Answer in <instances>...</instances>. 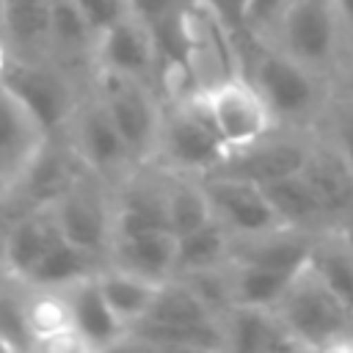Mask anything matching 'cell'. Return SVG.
Segmentation results:
<instances>
[{"mask_svg":"<svg viewBox=\"0 0 353 353\" xmlns=\"http://www.w3.org/2000/svg\"><path fill=\"white\" fill-rule=\"evenodd\" d=\"M298 347H336L353 331L350 309L306 265L273 306Z\"/></svg>","mask_w":353,"mask_h":353,"instance_id":"cell-1","label":"cell"},{"mask_svg":"<svg viewBox=\"0 0 353 353\" xmlns=\"http://www.w3.org/2000/svg\"><path fill=\"white\" fill-rule=\"evenodd\" d=\"M157 146L163 149V160L176 174L188 176L210 174L229 154L201 91L185 97L168 116L160 119Z\"/></svg>","mask_w":353,"mask_h":353,"instance_id":"cell-2","label":"cell"},{"mask_svg":"<svg viewBox=\"0 0 353 353\" xmlns=\"http://www.w3.org/2000/svg\"><path fill=\"white\" fill-rule=\"evenodd\" d=\"M201 97L229 152L268 138L279 121L259 88L240 74L201 88Z\"/></svg>","mask_w":353,"mask_h":353,"instance_id":"cell-3","label":"cell"},{"mask_svg":"<svg viewBox=\"0 0 353 353\" xmlns=\"http://www.w3.org/2000/svg\"><path fill=\"white\" fill-rule=\"evenodd\" d=\"M273 33L279 36V50L320 72L331 63L336 52L342 22L334 0H290Z\"/></svg>","mask_w":353,"mask_h":353,"instance_id":"cell-4","label":"cell"},{"mask_svg":"<svg viewBox=\"0 0 353 353\" xmlns=\"http://www.w3.org/2000/svg\"><path fill=\"white\" fill-rule=\"evenodd\" d=\"M314 74V69L303 66L284 50L265 47L256 52L248 80L268 99L276 119H306L314 113L320 99Z\"/></svg>","mask_w":353,"mask_h":353,"instance_id":"cell-5","label":"cell"},{"mask_svg":"<svg viewBox=\"0 0 353 353\" xmlns=\"http://www.w3.org/2000/svg\"><path fill=\"white\" fill-rule=\"evenodd\" d=\"M99 80H102L99 102L105 105L113 124L119 127L130 154L143 157L146 152H152L157 146L160 119H163L157 113L143 80L113 74V72H102Z\"/></svg>","mask_w":353,"mask_h":353,"instance_id":"cell-6","label":"cell"},{"mask_svg":"<svg viewBox=\"0 0 353 353\" xmlns=\"http://www.w3.org/2000/svg\"><path fill=\"white\" fill-rule=\"evenodd\" d=\"M201 182L210 196L212 215L232 232V237H251L284 226L259 185L218 174H207Z\"/></svg>","mask_w":353,"mask_h":353,"instance_id":"cell-7","label":"cell"},{"mask_svg":"<svg viewBox=\"0 0 353 353\" xmlns=\"http://www.w3.org/2000/svg\"><path fill=\"white\" fill-rule=\"evenodd\" d=\"M0 83L30 110L50 135L72 116V94L63 77L30 61H11L0 72Z\"/></svg>","mask_w":353,"mask_h":353,"instance_id":"cell-8","label":"cell"},{"mask_svg":"<svg viewBox=\"0 0 353 353\" xmlns=\"http://www.w3.org/2000/svg\"><path fill=\"white\" fill-rule=\"evenodd\" d=\"M50 212L61 234L91 256H99L113 240V212L102 193L85 179L74 182L55 204H50Z\"/></svg>","mask_w":353,"mask_h":353,"instance_id":"cell-9","label":"cell"},{"mask_svg":"<svg viewBox=\"0 0 353 353\" xmlns=\"http://www.w3.org/2000/svg\"><path fill=\"white\" fill-rule=\"evenodd\" d=\"M309 149L312 146H306L301 141L270 138L268 135V138H262V141H256L251 146L229 152L210 174L234 176V179H245V182H254V185L265 188V185H270V182H276L281 176L303 171Z\"/></svg>","mask_w":353,"mask_h":353,"instance_id":"cell-10","label":"cell"},{"mask_svg":"<svg viewBox=\"0 0 353 353\" xmlns=\"http://www.w3.org/2000/svg\"><path fill=\"white\" fill-rule=\"evenodd\" d=\"M63 301L69 309L72 328L83 347H113L121 345L127 336V323L113 312L108 303L97 273L77 279L74 284L63 287Z\"/></svg>","mask_w":353,"mask_h":353,"instance_id":"cell-11","label":"cell"},{"mask_svg":"<svg viewBox=\"0 0 353 353\" xmlns=\"http://www.w3.org/2000/svg\"><path fill=\"white\" fill-rule=\"evenodd\" d=\"M44 141V127L0 83V188L14 185L22 176Z\"/></svg>","mask_w":353,"mask_h":353,"instance_id":"cell-12","label":"cell"},{"mask_svg":"<svg viewBox=\"0 0 353 353\" xmlns=\"http://www.w3.org/2000/svg\"><path fill=\"white\" fill-rule=\"evenodd\" d=\"M97 55L102 72L146 80L154 69V44L149 25L127 14L97 36Z\"/></svg>","mask_w":353,"mask_h":353,"instance_id":"cell-13","label":"cell"},{"mask_svg":"<svg viewBox=\"0 0 353 353\" xmlns=\"http://www.w3.org/2000/svg\"><path fill=\"white\" fill-rule=\"evenodd\" d=\"M303 176L309 179L325 223L342 226L353 218V171L334 143L309 149Z\"/></svg>","mask_w":353,"mask_h":353,"instance_id":"cell-14","label":"cell"},{"mask_svg":"<svg viewBox=\"0 0 353 353\" xmlns=\"http://www.w3.org/2000/svg\"><path fill=\"white\" fill-rule=\"evenodd\" d=\"M74 152L80 154L85 168L99 174V176L119 171L132 157L127 143H124V138H121V132H119V127L113 124L110 113L105 110V105L99 99L77 113Z\"/></svg>","mask_w":353,"mask_h":353,"instance_id":"cell-15","label":"cell"},{"mask_svg":"<svg viewBox=\"0 0 353 353\" xmlns=\"http://www.w3.org/2000/svg\"><path fill=\"white\" fill-rule=\"evenodd\" d=\"M221 323H223V334H226V350H240V353L301 350L273 309L232 306L221 317Z\"/></svg>","mask_w":353,"mask_h":353,"instance_id":"cell-16","label":"cell"},{"mask_svg":"<svg viewBox=\"0 0 353 353\" xmlns=\"http://www.w3.org/2000/svg\"><path fill=\"white\" fill-rule=\"evenodd\" d=\"M85 168V163L80 160V154L63 152V149H50L47 141L44 146L36 152V157L30 160V165L22 171V176L14 182L36 207H50L55 204L74 182H80L83 176L77 174V168Z\"/></svg>","mask_w":353,"mask_h":353,"instance_id":"cell-17","label":"cell"},{"mask_svg":"<svg viewBox=\"0 0 353 353\" xmlns=\"http://www.w3.org/2000/svg\"><path fill=\"white\" fill-rule=\"evenodd\" d=\"M121 345H143V347H165V350H226V334L221 320L210 323H157V320H135L127 328Z\"/></svg>","mask_w":353,"mask_h":353,"instance_id":"cell-18","label":"cell"},{"mask_svg":"<svg viewBox=\"0 0 353 353\" xmlns=\"http://www.w3.org/2000/svg\"><path fill=\"white\" fill-rule=\"evenodd\" d=\"M113 265L135 270L146 279L165 281L174 276V256H176V234L171 229H152L138 234H121L110 240Z\"/></svg>","mask_w":353,"mask_h":353,"instance_id":"cell-19","label":"cell"},{"mask_svg":"<svg viewBox=\"0 0 353 353\" xmlns=\"http://www.w3.org/2000/svg\"><path fill=\"white\" fill-rule=\"evenodd\" d=\"M55 229L58 226H55V218H52L50 207L30 210L19 221V226L14 229V234L8 240V248H6V256H3V270L14 279L28 281L30 270L39 265L41 254L47 251Z\"/></svg>","mask_w":353,"mask_h":353,"instance_id":"cell-20","label":"cell"},{"mask_svg":"<svg viewBox=\"0 0 353 353\" xmlns=\"http://www.w3.org/2000/svg\"><path fill=\"white\" fill-rule=\"evenodd\" d=\"M94 259L97 256H91L88 251L77 248L74 243H69L61 234V229H55L47 251L41 254L39 265L30 270L25 284L33 287V290H63V287L74 284L77 279L97 273L94 265H91Z\"/></svg>","mask_w":353,"mask_h":353,"instance_id":"cell-21","label":"cell"},{"mask_svg":"<svg viewBox=\"0 0 353 353\" xmlns=\"http://www.w3.org/2000/svg\"><path fill=\"white\" fill-rule=\"evenodd\" d=\"M229 287H232V306H259V309H273L292 279L298 273H284L273 270L265 265L243 262V259H229Z\"/></svg>","mask_w":353,"mask_h":353,"instance_id":"cell-22","label":"cell"},{"mask_svg":"<svg viewBox=\"0 0 353 353\" xmlns=\"http://www.w3.org/2000/svg\"><path fill=\"white\" fill-rule=\"evenodd\" d=\"M232 256V232L218 221H207L204 226L176 237V256H174V276L221 268Z\"/></svg>","mask_w":353,"mask_h":353,"instance_id":"cell-23","label":"cell"},{"mask_svg":"<svg viewBox=\"0 0 353 353\" xmlns=\"http://www.w3.org/2000/svg\"><path fill=\"white\" fill-rule=\"evenodd\" d=\"M268 201L273 204L279 221L290 229H314L320 223H325L323 218V210H320V201L309 185V179L303 176V171L298 174H290V176H281L270 185L262 188Z\"/></svg>","mask_w":353,"mask_h":353,"instance_id":"cell-24","label":"cell"},{"mask_svg":"<svg viewBox=\"0 0 353 353\" xmlns=\"http://www.w3.org/2000/svg\"><path fill=\"white\" fill-rule=\"evenodd\" d=\"M97 281H99L108 303L113 306V312L127 323V328L146 314V309H149V303L160 287V281L146 279V276L127 270V268H119V265L97 270Z\"/></svg>","mask_w":353,"mask_h":353,"instance_id":"cell-25","label":"cell"},{"mask_svg":"<svg viewBox=\"0 0 353 353\" xmlns=\"http://www.w3.org/2000/svg\"><path fill=\"white\" fill-rule=\"evenodd\" d=\"M52 0H0V28L19 50H44L50 44Z\"/></svg>","mask_w":353,"mask_h":353,"instance_id":"cell-26","label":"cell"},{"mask_svg":"<svg viewBox=\"0 0 353 353\" xmlns=\"http://www.w3.org/2000/svg\"><path fill=\"white\" fill-rule=\"evenodd\" d=\"M8 273L0 276V350H30L36 347L30 301L33 292H22Z\"/></svg>","mask_w":353,"mask_h":353,"instance_id":"cell-27","label":"cell"},{"mask_svg":"<svg viewBox=\"0 0 353 353\" xmlns=\"http://www.w3.org/2000/svg\"><path fill=\"white\" fill-rule=\"evenodd\" d=\"M146 320H157V323H179V325H190V323H210V320H221L210 312V306L193 292V287L188 281H182L179 276H171L165 281H160L146 314Z\"/></svg>","mask_w":353,"mask_h":353,"instance_id":"cell-28","label":"cell"},{"mask_svg":"<svg viewBox=\"0 0 353 353\" xmlns=\"http://www.w3.org/2000/svg\"><path fill=\"white\" fill-rule=\"evenodd\" d=\"M215 215L204 182L188 179V174H179V179L165 182V221L176 237L204 226Z\"/></svg>","mask_w":353,"mask_h":353,"instance_id":"cell-29","label":"cell"},{"mask_svg":"<svg viewBox=\"0 0 353 353\" xmlns=\"http://www.w3.org/2000/svg\"><path fill=\"white\" fill-rule=\"evenodd\" d=\"M309 265L353 314V254L347 251L336 229L331 237H314Z\"/></svg>","mask_w":353,"mask_h":353,"instance_id":"cell-30","label":"cell"},{"mask_svg":"<svg viewBox=\"0 0 353 353\" xmlns=\"http://www.w3.org/2000/svg\"><path fill=\"white\" fill-rule=\"evenodd\" d=\"M97 41V30L77 8L74 0H52V19H50V44L61 50H83Z\"/></svg>","mask_w":353,"mask_h":353,"instance_id":"cell-31","label":"cell"},{"mask_svg":"<svg viewBox=\"0 0 353 353\" xmlns=\"http://www.w3.org/2000/svg\"><path fill=\"white\" fill-rule=\"evenodd\" d=\"M36 210V204L17 188V185H3L0 188V268H3V256L8 248V240L14 234V229L19 226V221Z\"/></svg>","mask_w":353,"mask_h":353,"instance_id":"cell-32","label":"cell"},{"mask_svg":"<svg viewBox=\"0 0 353 353\" xmlns=\"http://www.w3.org/2000/svg\"><path fill=\"white\" fill-rule=\"evenodd\" d=\"M290 0H248L245 14H243V30L251 36H268L273 33L281 11L287 8Z\"/></svg>","mask_w":353,"mask_h":353,"instance_id":"cell-33","label":"cell"},{"mask_svg":"<svg viewBox=\"0 0 353 353\" xmlns=\"http://www.w3.org/2000/svg\"><path fill=\"white\" fill-rule=\"evenodd\" d=\"M77 8L85 14V19L91 22V28L97 30V36L110 28L113 22H119L121 17L130 14V6L127 0H74Z\"/></svg>","mask_w":353,"mask_h":353,"instance_id":"cell-34","label":"cell"},{"mask_svg":"<svg viewBox=\"0 0 353 353\" xmlns=\"http://www.w3.org/2000/svg\"><path fill=\"white\" fill-rule=\"evenodd\" d=\"M331 143L336 146V152L345 157V163L353 171V108L339 110V116L334 121V141Z\"/></svg>","mask_w":353,"mask_h":353,"instance_id":"cell-35","label":"cell"},{"mask_svg":"<svg viewBox=\"0 0 353 353\" xmlns=\"http://www.w3.org/2000/svg\"><path fill=\"white\" fill-rule=\"evenodd\" d=\"M127 6H130V14L138 17L141 22H146V25L179 11L176 0H127Z\"/></svg>","mask_w":353,"mask_h":353,"instance_id":"cell-36","label":"cell"},{"mask_svg":"<svg viewBox=\"0 0 353 353\" xmlns=\"http://www.w3.org/2000/svg\"><path fill=\"white\" fill-rule=\"evenodd\" d=\"M218 6V11L226 17L229 25L234 28H243V14H245V3L248 0H212Z\"/></svg>","mask_w":353,"mask_h":353,"instance_id":"cell-37","label":"cell"},{"mask_svg":"<svg viewBox=\"0 0 353 353\" xmlns=\"http://www.w3.org/2000/svg\"><path fill=\"white\" fill-rule=\"evenodd\" d=\"M339 22H342V33H347L353 39V0H334Z\"/></svg>","mask_w":353,"mask_h":353,"instance_id":"cell-38","label":"cell"},{"mask_svg":"<svg viewBox=\"0 0 353 353\" xmlns=\"http://www.w3.org/2000/svg\"><path fill=\"white\" fill-rule=\"evenodd\" d=\"M336 232H339V237H342V243L347 245V251L353 254V218H350V221H345L342 226H336Z\"/></svg>","mask_w":353,"mask_h":353,"instance_id":"cell-39","label":"cell"},{"mask_svg":"<svg viewBox=\"0 0 353 353\" xmlns=\"http://www.w3.org/2000/svg\"><path fill=\"white\" fill-rule=\"evenodd\" d=\"M3 273H6V270H3V268H0V276H3Z\"/></svg>","mask_w":353,"mask_h":353,"instance_id":"cell-40","label":"cell"}]
</instances>
